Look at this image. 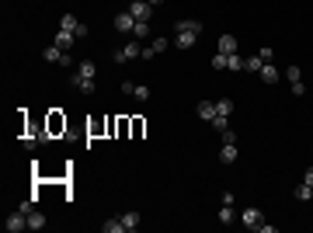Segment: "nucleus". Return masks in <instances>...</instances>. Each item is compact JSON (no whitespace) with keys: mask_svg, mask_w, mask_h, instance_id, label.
I'll use <instances>...</instances> for the list:
<instances>
[{"mask_svg":"<svg viewBox=\"0 0 313 233\" xmlns=\"http://www.w3.org/2000/svg\"><path fill=\"white\" fill-rule=\"evenodd\" d=\"M94 77H98V66H94L91 59H80V63H77V70H73L77 91H80V94H91V91H94Z\"/></svg>","mask_w":313,"mask_h":233,"instance_id":"1","label":"nucleus"},{"mask_svg":"<svg viewBox=\"0 0 313 233\" xmlns=\"http://www.w3.org/2000/svg\"><path fill=\"white\" fill-rule=\"evenodd\" d=\"M136 56H143V42H139V38L126 42L122 49H115V63H129V59H136Z\"/></svg>","mask_w":313,"mask_h":233,"instance_id":"2","label":"nucleus"},{"mask_svg":"<svg viewBox=\"0 0 313 233\" xmlns=\"http://www.w3.org/2000/svg\"><path fill=\"white\" fill-rule=\"evenodd\" d=\"M129 14H132L136 21H150V14H153V7L146 4V0H132V4H129Z\"/></svg>","mask_w":313,"mask_h":233,"instance_id":"3","label":"nucleus"},{"mask_svg":"<svg viewBox=\"0 0 313 233\" xmlns=\"http://www.w3.org/2000/svg\"><path fill=\"white\" fill-rule=\"evenodd\" d=\"M115 28H119L122 35H132V28H136V18H132L129 11H119V14H115Z\"/></svg>","mask_w":313,"mask_h":233,"instance_id":"4","label":"nucleus"},{"mask_svg":"<svg viewBox=\"0 0 313 233\" xmlns=\"http://www.w3.org/2000/svg\"><path fill=\"white\" fill-rule=\"evenodd\" d=\"M4 226H7V233H21V230H28V216L18 209L14 216H7V223H4Z\"/></svg>","mask_w":313,"mask_h":233,"instance_id":"5","label":"nucleus"},{"mask_svg":"<svg viewBox=\"0 0 313 233\" xmlns=\"http://www.w3.org/2000/svg\"><path fill=\"white\" fill-rule=\"evenodd\" d=\"M261 223H264L261 212H258L254 206H247V209H244V226H247V230H261Z\"/></svg>","mask_w":313,"mask_h":233,"instance_id":"6","label":"nucleus"},{"mask_svg":"<svg viewBox=\"0 0 313 233\" xmlns=\"http://www.w3.org/2000/svg\"><path fill=\"white\" fill-rule=\"evenodd\" d=\"M195 42H199V35H191V31H174V46H178V49H191Z\"/></svg>","mask_w":313,"mask_h":233,"instance_id":"7","label":"nucleus"},{"mask_svg":"<svg viewBox=\"0 0 313 233\" xmlns=\"http://www.w3.org/2000/svg\"><path fill=\"white\" fill-rule=\"evenodd\" d=\"M174 31H191V35H202V21H195V18H184L174 25Z\"/></svg>","mask_w":313,"mask_h":233,"instance_id":"8","label":"nucleus"},{"mask_svg":"<svg viewBox=\"0 0 313 233\" xmlns=\"http://www.w3.org/2000/svg\"><path fill=\"white\" fill-rule=\"evenodd\" d=\"M199 119L202 122H212L216 119V101H199Z\"/></svg>","mask_w":313,"mask_h":233,"instance_id":"9","label":"nucleus"},{"mask_svg":"<svg viewBox=\"0 0 313 233\" xmlns=\"http://www.w3.org/2000/svg\"><path fill=\"white\" fill-rule=\"evenodd\" d=\"M237 160V143H223V150H219V164H233Z\"/></svg>","mask_w":313,"mask_h":233,"instance_id":"10","label":"nucleus"},{"mask_svg":"<svg viewBox=\"0 0 313 233\" xmlns=\"http://www.w3.org/2000/svg\"><path fill=\"white\" fill-rule=\"evenodd\" d=\"M219 52L233 56V52H237V38H233V35H219Z\"/></svg>","mask_w":313,"mask_h":233,"instance_id":"11","label":"nucleus"},{"mask_svg":"<svg viewBox=\"0 0 313 233\" xmlns=\"http://www.w3.org/2000/svg\"><path fill=\"white\" fill-rule=\"evenodd\" d=\"M73 42H77V35H73V31H59V35H56V46H59L63 52H70Z\"/></svg>","mask_w":313,"mask_h":233,"instance_id":"12","label":"nucleus"},{"mask_svg":"<svg viewBox=\"0 0 313 233\" xmlns=\"http://www.w3.org/2000/svg\"><path fill=\"white\" fill-rule=\"evenodd\" d=\"M63 56H66V52H63V49H59L56 42H52V46H49V49L42 52V59H46V63H63Z\"/></svg>","mask_w":313,"mask_h":233,"instance_id":"13","label":"nucleus"},{"mask_svg":"<svg viewBox=\"0 0 313 233\" xmlns=\"http://www.w3.org/2000/svg\"><path fill=\"white\" fill-rule=\"evenodd\" d=\"M101 230H104V233H126V223H122V216H119V219H104Z\"/></svg>","mask_w":313,"mask_h":233,"instance_id":"14","label":"nucleus"},{"mask_svg":"<svg viewBox=\"0 0 313 233\" xmlns=\"http://www.w3.org/2000/svg\"><path fill=\"white\" fill-rule=\"evenodd\" d=\"M261 80H264V84H279V70L271 66V63H264V66H261Z\"/></svg>","mask_w":313,"mask_h":233,"instance_id":"15","label":"nucleus"},{"mask_svg":"<svg viewBox=\"0 0 313 233\" xmlns=\"http://www.w3.org/2000/svg\"><path fill=\"white\" fill-rule=\"evenodd\" d=\"M28 230H46V216L38 212V209H35V212H28Z\"/></svg>","mask_w":313,"mask_h":233,"instance_id":"16","label":"nucleus"},{"mask_svg":"<svg viewBox=\"0 0 313 233\" xmlns=\"http://www.w3.org/2000/svg\"><path fill=\"white\" fill-rule=\"evenodd\" d=\"M146 35H150V21H136V28H132V38L146 42Z\"/></svg>","mask_w":313,"mask_h":233,"instance_id":"17","label":"nucleus"},{"mask_svg":"<svg viewBox=\"0 0 313 233\" xmlns=\"http://www.w3.org/2000/svg\"><path fill=\"white\" fill-rule=\"evenodd\" d=\"M77 25H80V21H77L73 14H63L59 18V31H77Z\"/></svg>","mask_w":313,"mask_h":233,"instance_id":"18","label":"nucleus"},{"mask_svg":"<svg viewBox=\"0 0 313 233\" xmlns=\"http://www.w3.org/2000/svg\"><path fill=\"white\" fill-rule=\"evenodd\" d=\"M292 195H296V199H299V202H310V199H313V188H310V184H306V181H303V184H299V188H296V191H292Z\"/></svg>","mask_w":313,"mask_h":233,"instance_id":"19","label":"nucleus"},{"mask_svg":"<svg viewBox=\"0 0 313 233\" xmlns=\"http://www.w3.org/2000/svg\"><path fill=\"white\" fill-rule=\"evenodd\" d=\"M230 111H233V101L230 98H219L216 101V115H226V119H230Z\"/></svg>","mask_w":313,"mask_h":233,"instance_id":"20","label":"nucleus"},{"mask_svg":"<svg viewBox=\"0 0 313 233\" xmlns=\"http://www.w3.org/2000/svg\"><path fill=\"white\" fill-rule=\"evenodd\" d=\"M261 66H264V59H261V56H251V59H244V70H251V73H261Z\"/></svg>","mask_w":313,"mask_h":233,"instance_id":"21","label":"nucleus"},{"mask_svg":"<svg viewBox=\"0 0 313 233\" xmlns=\"http://www.w3.org/2000/svg\"><path fill=\"white\" fill-rule=\"evenodd\" d=\"M122 223H126V230H136V226H139V212H136V209H129V212L122 216Z\"/></svg>","mask_w":313,"mask_h":233,"instance_id":"22","label":"nucleus"},{"mask_svg":"<svg viewBox=\"0 0 313 233\" xmlns=\"http://www.w3.org/2000/svg\"><path fill=\"white\" fill-rule=\"evenodd\" d=\"M209 126H212L216 132H226V129H230V119H226V115H216V119H212Z\"/></svg>","mask_w":313,"mask_h":233,"instance_id":"23","label":"nucleus"},{"mask_svg":"<svg viewBox=\"0 0 313 233\" xmlns=\"http://www.w3.org/2000/svg\"><path fill=\"white\" fill-rule=\"evenodd\" d=\"M226 63H230V56H223V52L212 56V70H226Z\"/></svg>","mask_w":313,"mask_h":233,"instance_id":"24","label":"nucleus"},{"mask_svg":"<svg viewBox=\"0 0 313 233\" xmlns=\"http://www.w3.org/2000/svg\"><path fill=\"white\" fill-rule=\"evenodd\" d=\"M226 70H233V73H237V70H244V59H240L237 52H233V56H230V63H226Z\"/></svg>","mask_w":313,"mask_h":233,"instance_id":"25","label":"nucleus"},{"mask_svg":"<svg viewBox=\"0 0 313 233\" xmlns=\"http://www.w3.org/2000/svg\"><path fill=\"white\" fill-rule=\"evenodd\" d=\"M286 77H289V84H299V80H303V73H299V66H289V70H286Z\"/></svg>","mask_w":313,"mask_h":233,"instance_id":"26","label":"nucleus"},{"mask_svg":"<svg viewBox=\"0 0 313 233\" xmlns=\"http://www.w3.org/2000/svg\"><path fill=\"white\" fill-rule=\"evenodd\" d=\"M132 98H136V101H150V87H139V84H136V91H132Z\"/></svg>","mask_w":313,"mask_h":233,"instance_id":"27","label":"nucleus"},{"mask_svg":"<svg viewBox=\"0 0 313 233\" xmlns=\"http://www.w3.org/2000/svg\"><path fill=\"white\" fill-rule=\"evenodd\" d=\"M219 223H233V206H223L219 209Z\"/></svg>","mask_w":313,"mask_h":233,"instance_id":"28","label":"nucleus"},{"mask_svg":"<svg viewBox=\"0 0 313 233\" xmlns=\"http://www.w3.org/2000/svg\"><path fill=\"white\" fill-rule=\"evenodd\" d=\"M150 46H153V49H156V52H164V49H167V46H171V42H167V38H153V42H150Z\"/></svg>","mask_w":313,"mask_h":233,"instance_id":"29","label":"nucleus"},{"mask_svg":"<svg viewBox=\"0 0 313 233\" xmlns=\"http://www.w3.org/2000/svg\"><path fill=\"white\" fill-rule=\"evenodd\" d=\"M223 136V143H237V132H233V129H226V132H219Z\"/></svg>","mask_w":313,"mask_h":233,"instance_id":"30","label":"nucleus"},{"mask_svg":"<svg viewBox=\"0 0 313 233\" xmlns=\"http://www.w3.org/2000/svg\"><path fill=\"white\" fill-rule=\"evenodd\" d=\"M258 56H261V59H264V63H271V59H275V52H271V49H268V46H264V49H261V52H258Z\"/></svg>","mask_w":313,"mask_h":233,"instance_id":"31","label":"nucleus"},{"mask_svg":"<svg viewBox=\"0 0 313 233\" xmlns=\"http://www.w3.org/2000/svg\"><path fill=\"white\" fill-rule=\"evenodd\" d=\"M153 56H156V49H153V46H146V42H143V59H153Z\"/></svg>","mask_w":313,"mask_h":233,"instance_id":"32","label":"nucleus"},{"mask_svg":"<svg viewBox=\"0 0 313 233\" xmlns=\"http://www.w3.org/2000/svg\"><path fill=\"white\" fill-rule=\"evenodd\" d=\"M303 181H306V184L313 188V167H306V174H303Z\"/></svg>","mask_w":313,"mask_h":233,"instance_id":"33","label":"nucleus"},{"mask_svg":"<svg viewBox=\"0 0 313 233\" xmlns=\"http://www.w3.org/2000/svg\"><path fill=\"white\" fill-rule=\"evenodd\" d=\"M146 4H150V7H160V4H164V0H146Z\"/></svg>","mask_w":313,"mask_h":233,"instance_id":"34","label":"nucleus"}]
</instances>
